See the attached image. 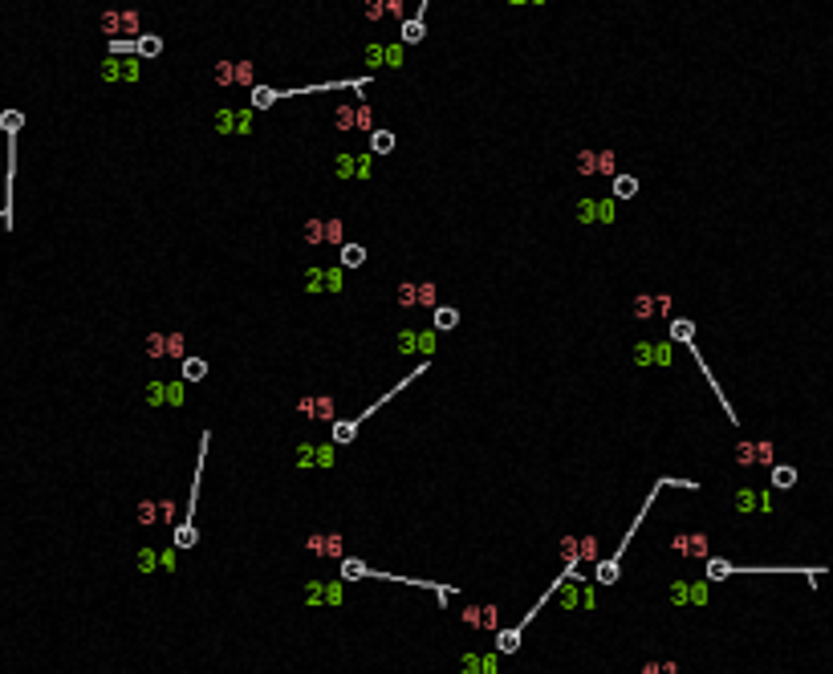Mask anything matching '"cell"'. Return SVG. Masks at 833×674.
<instances>
[{
  "label": "cell",
  "instance_id": "cell-43",
  "mask_svg": "<svg viewBox=\"0 0 833 674\" xmlns=\"http://www.w3.org/2000/svg\"><path fill=\"white\" fill-rule=\"evenodd\" d=\"M326 244H337V248L346 244V224H342L337 215H330V220H326Z\"/></svg>",
  "mask_w": 833,
  "mask_h": 674
},
{
  "label": "cell",
  "instance_id": "cell-58",
  "mask_svg": "<svg viewBox=\"0 0 833 674\" xmlns=\"http://www.w3.org/2000/svg\"><path fill=\"white\" fill-rule=\"evenodd\" d=\"M0 151H4V135H0Z\"/></svg>",
  "mask_w": 833,
  "mask_h": 674
},
{
  "label": "cell",
  "instance_id": "cell-8",
  "mask_svg": "<svg viewBox=\"0 0 833 674\" xmlns=\"http://www.w3.org/2000/svg\"><path fill=\"white\" fill-rule=\"evenodd\" d=\"M736 464L740 467H772V439H740Z\"/></svg>",
  "mask_w": 833,
  "mask_h": 674
},
{
  "label": "cell",
  "instance_id": "cell-52",
  "mask_svg": "<svg viewBox=\"0 0 833 674\" xmlns=\"http://www.w3.org/2000/svg\"><path fill=\"white\" fill-rule=\"evenodd\" d=\"M366 21H386V0H366Z\"/></svg>",
  "mask_w": 833,
  "mask_h": 674
},
{
  "label": "cell",
  "instance_id": "cell-56",
  "mask_svg": "<svg viewBox=\"0 0 833 674\" xmlns=\"http://www.w3.org/2000/svg\"><path fill=\"white\" fill-rule=\"evenodd\" d=\"M159 520H167V524L175 520V500H159Z\"/></svg>",
  "mask_w": 833,
  "mask_h": 674
},
{
  "label": "cell",
  "instance_id": "cell-47",
  "mask_svg": "<svg viewBox=\"0 0 833 674\" xmlns=\"http://www.w3.org/2000/svg\"><path fill=\"white\" fill-rule=\"evenodd\" d=\"M236 86H257V70H252V61H236Z\"/></svg>",
  "mask_w": 833,
  "mask_h": 674
},
{
  "label": "cell",
  "instance_id": "cell-48",
  "mask_svg": "<svg viewBox=\"0 0 833 674\" xmlns=\"http://www.w3.org/2000/svg\"><path fill=\"white\" fill-rule=\"evenodd\" d=\"M215 82L220 86H236V61H220L215 66Z\"/></svg>",
  "mask_w": 833,
  "mask_h": 674
},
{
  "label": "cell",
  "instance_id": "cell-41",
  "mask_svg": "<svg viewBox=\"0 0 833 674\" xmlns=\"http://www.w3.org/2000/svg\"><path fill=\"white\" fill-rule=\"evenodd\" d=\"M21 126H24V114H21V110H0V135H8V139H13Z\"/></svg>",
  "mask_w": 833,
  "mask_h": 674
},
{
  "label": "cell",
  "instance_id": "cell-46",
  "mask_svg": "<svg viewBox=\"0 0 833 674\" xmlns=\"http://www.w3.org/2000/svg\"><path fill=\"white\" fill-rule=\"evenodd\" d=\"M395 301H399V309H415V280H403L395 289Z\"/></svg>",
  "mask_w": 833,
  "mask_h": 674
},
{
  "label": "cell",
  "instance_id": "cell-49",
  "mask_svg": "<svg viewBox=\"0 0 833 674\" xmlns=\"http://www.w3.org/2000/svg\"><path fill=\"white\" fill-rule=\"evenodd\" d=\"M110 57H135V41H126V37H114L110 45H106Z\"/></svg>",
  "mask_w": 833,
  "mask_h": 674
},
{
  "label": "cell",
  "instance_id": "cell-29",
  "mask_svg": "<svg viewBox=\"0 0 833 674\" xmlns=\"http://www.w3.org/2000/svg\"><path fill=\"white\" fill-rule=\"evenodd\" d=\"M464 674H496V654H464Z\"/></svg>",
  "mask_w": 833,
  "mask_h": 674
},
{
  "label": "cell",
  "instance_id": "cell-32",
  "mask_svg": "<svg viewBox=\"0 0 833 674\" xmlns=\"http://www.w3.org/2000/svg\"><path fill=\"white\" fill-rule=\"evenodd\" d=\"M139 29H143V17L139 13H119V37H126V41H139Z\"/></svg>",
  "mask_w": 833,
  "mask_h": 674
},
{
  "label": "cell",
  "instance_id": "cell-21",
  "mask_svg": "<svg viewBox=\"0 0 833 674\" xmlns=\"http://www.w3.org/2000/svg\"><path fill=\"white\" fill-rule=\"evenodd\" d=\"M439 305H443L439 301V284L435 280H415V309H431L435 313Z\"/></svg>",
  "mask_w": 833,
  "mask_h": 674
},
{
  "label": "cell",
  "instance_id": "cell-13",
  "mask_svg": "<svg viewBox=\"0 0 833 674\" xmlns=\"http://www.w3.org/2000/svg\"><path fill=\"white\" fill-rule=\"evenodd\" d=\"M346 289V273L333 264V268H309L305 273V293H342Z\"/></svg>",
  "mask_w": 833,
  "mask_h": 674
},
{
  "label": "cell",
  "instance_id": "cell-37",
  "mask_svg": "<svg viewBox=\"0 0 833 674\" xmlns=\"http://www.w3.org/2000/svg\"><path fill=\"white\" fill-rule=\"evenodd\" d=\"M395 151V130H379L374 126V135H370V155H390Z\"/></svg>",
  "mask_w": 833,
  "mask_h": 674
},
{
  "label": "cell",
  "instance_id": "cell-14",
  "mask_svg": "<svg viewBox=\"0 0 833 674\" xmlns=\"http://www.w3.org/2000/svg\"><path fill=\"white\" fill-rule=\"evenodd\" d=\"M305 549L317 553V557H326V560H342L346 557V536L342 533H313L309 540H305Z\"/></svg>",
  "mask_w": 833,
  "mask_h": 674
},
{
  "label": "cell",
  "instance_id": "cell-18",
  "mask_svg": "<svg viewBox=\"0 0 833 674\" xmlns=\"http://www.w3.org/2000/svg\"><path fill=\"white\" fill-rule=\"evenodd\" d=\"M675 605H708V581H675L671 585Z\"/></svg>",
  "mask_w": 833,
  "mask_h": 674
},
{
  "label": "cell",
  "instance_id": "cell-4",
  "mask_svg": "<svg viewBox=\"0 0 833 674\" xmlns=\"http://www.w3.org/2000/svg\"><path fill=\"white\" fill-rule=\"evenodd\" d=\"M406 66V45H382V41H374V45H366V70H403Z\"/></svg>",
  "mask_w": 833,
  "mask_h": 674
},
{
  "label": "cell",
  "instance_id": "cell-30",
  "mask_svg": "<svg viewBox=\"0 0 833 674\" xmlns=\"http://www.w3.org/2000/svg\"><path fill=\"white\" fill-rule=\"evenodd\" d=\"M618 577H622V565L614 557H606V560H597V565H594V581L597 585H614Z\"/></svg>",
  "mask_w": 833,
  "mask_h": 674
},
{
  "label": "cell",
  "instance_id": "cell-24",
  "mask_svg": "<svg viewBox=\"0 0 833 674\" xmlns=\"http://www.w3.org/2000/svg\"><path fill=\"white\" fill-rule=\"evenodd\" d=\"M423 37H427V24H423V17H406L403 29H399V45L411 49V45H419Z\"/></svg>",
  "mask_w": 833,
  "mask_h": 674
},
{
  "label": "cell",
  "instance_id": "cell-1",
  "mask_svg": "<svg viewBox=\"0 0 833 674\" xmlns=\"http://www.w3.org/2000/svg\"><path fill=\"white\" fill-rule=\"evenodd\" d=\"M427 370H431V362H419V366H415V374H403V382H399V386H390V390H386V395H382L379 402H374V406H366V411H362L358 419H333V427H330V443H354V435H358V427H362V422L370 419V415H379V406H386V402L399 395L403 386H411V382H415L419 374H427Z\"/></svg>",
  "mask_w": 833,
  "mask_h": 674
},
{
  "label": "cell",
  "instance_id": "cell-9",
  "mask_svg": "<svg viewBox=\"0 0 833 674\" xmlns=\"http://www.w3.org/2000/svg\"><path fill=\"white\" fill-rule=\"evenodd\" d=\"M333 175L337 179H374V155H337Z\"/></svg>",
  "mask_w": 833,
  "mask_h": 674
},
{
  "label": "cell",
  "instance_id": "cell-16",
  "mask_svg": "<svg viewBox=\"0 0 833 674\" xmlns=\"http://www.w3.org/2000/svg\"><path fill=\"white\" fill-rule=\"evenodd\" d=\"M215 130L220 135H252V110H220Z\"/></svg>",
  "mask_w": 833,
  "mask_h": 674
},
{
  "label": "cell",
  "instance_id": "cell-19",
  "mask_svg": "<svg viewBox=\"0 0 833 674\" xmlns=\"http://www.w3.org/2000/svg\"><path fill=\"white\" fill-rule=\"evenodd\" d=\"M736 512L740 516H748V512H772V491L740 488L736 491Z\"/></svg>",
  "mask_w": 833,
  "mask_h": 674
},
{
  "label": "cell",
  "instance_id": "cell-20",
  "mask_svg": "<svg viewBox=\"0 0 833 674\" xmlns=\"http://www.w3.org/2000/svg\"><path fill=\"white\" fill-rule=\"evenodd\" d=\"M179 370H183V374H179V382H183V386H195V382H204V378H208V358L188 353V358L179 362Z\"/></svg>",
  "mask_w": 833,
  "mask_h": 674
},
{
  "label": "cell",
  "instance_id": "cell-34",
  "mask_svg": "<svg viewBox=\"0 0 833 674\" xmlns=\"http://www.w3.org/2000/svg\"><path fill=\"white\" fill-rule=\"evenodd\" d=\"M577 175L597 179V146H581V151H577Z\"/></svg>",
  "mask_w": 833,
  "mask_h": 674
},
{
  "label": "cell",
  "instance_id": "cell-42",
  "mask_svg": "<svg viewBox=\"0 0 833 674\" xmlns=\"http://www.w3.org/2000/svg\"><path fill=\"white\" fill-rule=\"evenodd\" d=\"M167 358H175V362L188 358V337L183 333H167Z\"/></svg>",
  "mask_w": 833,
  "mask_h": 674
},
{
  "label": "cell",
  "instance_id": "cell-11",
  "mask_svg": "<svg viewBox=\"0 0 833 674\" xmlns=\"http://www.w3.org/2000/svg\"><path fill=\"white\" fill-rule=\"evenodd\" d=\"M671 549L683 560H708L712 549H708V533H675L671 536Z\"/></svg>",
  "mask_w": 833,
  "mask_h": 674
},
{
  "label": "cell",
  "instance_id": "cell-15",
  "mask_svg": "<svg viewBox=\"0 0 833 674\" xmlns=\"http://www.w3.org/2000/svg\"><path fill=\"white\" fill-rule=\"evenodd\" d=\"M346 589L337 581H305V605H342Z\"/></svg>",
  "mask_w": 833,
  "mask_h": 674
},
{
  "label": "cell",
  "instance_id": "cell-55",
  "mask_svg": "<svg viewBox=\"0 0 833 674\" xmlns=\"http://www.w3.org/2000/svg\"><path fill=\"white\" fill-rule=\"evenodd\" d=\"M659 317L675 321V301H671V293H659Z\"/></svg>",
  "mask_w": 833,
  "mask_h": 674
},
{
  "label": "cell",
  "instance_id": "cell-23",
  "mask_svg": "<svg viewBox=\"0 0 833 674\" xmlns=\"http://www.w3.org/2000/svg\"><path fill=\"white\" fill-rule=\"evenodd\" d=\"M634 195H639V179L626 175V171H618V175L610 179V199L618 204V199H634Z\"/></svg>",
  "mask_w": 833,
  "mask_h": 674
},
{
  "label": "cell",
  "instance_id": "cell-17",
  "mask_svg": "<svg viewBox=\"0 0 833 674\" xmlns=\"http://www.w3.org/2000/svg\"><path fill=\"white\" fill-rule=\"evenodd\" d=\"M459 618H464V622H468V626H476V629H488V634H496V622H500V609H496V605H492V602H488V605H464V613H459Z\"/></svg>",
  "mask_w": 833,
  "mask_h": 674
},
{
  "label": "cell",
  "instance_id": "cell-40",
  "mask_svg": "<svg viewBox=\"0 0 833 674\" xmlns=\"http://www.w3.org/2000/svg\"><path fill=\"white\" fill-rule=\"evenodd\" d=\"M135 53H139V57H159V53H163V37H151V33H143V37L135 41Z\"/></svg>",
  "mask_w": 833,
  "mask_h": 674
},
{
  "label": "cell",
  "instance_id": "cell-5",
  "mask_svg": "<svg viewBox=\"0 0 833 674\" xmlns=\"http://www.w3.org/2000/svg\"><path fill=\"white\" fill-rule=\"evenodd\" d=\"M630 362L643 366V370H650V366H671V362H675V349H671V342H634Z\"/></svg>",
  "mask_w": 833,
  "mask_h": 674
},
{
  "label": "cell",
  "instance_id": "cell-7",
  "mask_svg": "<svg viewBox=\"0 0 833 674\" xmlns=\"http://www.w3.org/2000/svg\"><path fill=\"white\" fill-rule=\"evenodd\" d=\"M297 415L301 419H309V422H330L333 427V415H337V398L333 395H305V398H297Z\"/></svg>",
  "mask_w": 833,
  "mask_h": 674
},
{
  "label": "cell",
  "instance_id": "cell-50",
  "mask_svg": "<svg viewBox=\"0 0 833 674\" xmlns=\"http://www.w3.org/2000/svg\"><path fill=\"white\" fill-rule=\"evenodd\" d=\"M358 130H366V135H374V110L366 106V102H358Z\"/></svg>",
  "mask_w": 833,
  "mask_h": 674
},
{
  "label": "cell",
  "instance_id": "cell-3",
  "mask_svg": "<svg viewBox=\"0 0 833 674\" xmlns=\"http://www.w3.org/2000/svg\"><path fill=\"white\" fill-rule=\"evenodd\" d=\"M333 464H337V455H333V443H301V447L293 451V467H301V471H309V467L330 471Z\"/></svg>",
  "mask_w": 833,
  "mask_h": 674
},
{
  "label": "cell",
  "instance_id": "cell-27",
  "mask_svg": "<svg viewBox=\"0 0 833 674\" xmlns=\"http://www.w3.org/2000/svg\"><path fill=\"white\" fill-rule=\"evenodd\" d=\"M630 313H634L639 321H655V317H659V293H639Z\"/></svg>",
  "mask_w": 833,
  "mask_h": 674
},
{
  "label": "cell",
  "instance_id": "cell-35",
  "mask_svg": "<svg viewBox=\"0 0 833 674\" xmlns=\"http://www.w3.org/2000/svg\"><path fill=\"white\" fill-rule=\"evenodd\" d=\"M768 471H772V488H793L797 484V467L793 464H772Z\"/></svg>",
  "mask_w": 833,
  "mask_h": 674
},
{
  "label": "cell",
  "instance_id": "cell-39",
  "mask_svg": "<svg viewBox=\"0 0 833 674\" xmlns=\"http://www.w3.org/2000/svg\"><path fill=\"white\" fill-rule=\"evenodd\" d=\"M135 565H139V573H155V569H159V549H155V544H143V549L135 553Z\"/></svg>",
  "mask_w": 833,
  "mask_h": 674
},
{
  "label": "cell",
  "instance_id": "cell-2",
  "mask_svg": "<svg viewBox=\"0 0 833 674\" xmlns=\"http://www.w3.org/2000/svg\"><path fill=\"white\" fill-rule=\"evenodd\" d=\"M395 349H399L403 358H411V353L431 358V353L439 349V333H435V329H399V333H395Z\"/></svg>",
  "mask_w": 833,
  "mask_h": 674
},
{
  "label": "cell",
  "instance_id": "cell-10",
  "mask_svg": "<svg viewBox=\"0 0 833 674\" xmlns=\"http://www.w3.org/2000/svg\"><path fill=\"white\" fill-rule=\"evenodd\" d=\"M98 77H102V82H139V77H143V66H139L135 57H106V61L98 66Z\"/></svg>",
  "mask_w": 833,
  "mask_h": 674
},
{
  "label": "cell",
  "instance_id": "cell-33",
  "mask_svg": "<svg viewBox=\"0 0 833 674\" xmlns=\"http://www.w3.org/2000/svg\"><path fill=\"white\" fill-rule=\"evenodd\" d=\"M301 240L313 244V248H321V244H326V220H317V215L305 220V224H301Z\"/></svg>",
  "mask_w": 833,
  "mask_h": 674
},
{
  "label": "cell",
  "instance_id": "cell-22",
  "mask_svg": "<svg viewBox=\"0 0 833 674\" xmlns=\"http://www.w3.org/2000/svg\"><path fill=\"white\" fill-rule=\"evenodd\" d=\"M366 264V244H342L337 248V268L350 273V268H362Z\"/></svg>",
  "mask_w": 833,
  "mask_h": 674
},
{
  "label": "cell",
  "instance_id": "cell-54",
  "mask_svg": "<svg viewBox=\"0 0 833 674\" xmlns=\"http://www.w3.org/2000/svg\"><path fill=\"white\" fill-rule=\"evenodd\" d=\"M643 674H679V666L675 662H646Z\"/></svg>",
  "mask_w": 833,
  "mask_h": 674
},
{
  "label": "cell",
  "instance_id": "cell-31",
  "mask_svg": "<svg viewBox=\"0 0 833 674\" xmlns=\"http://www.w3.org/2000/svg\"><path fill=\"white\" fill-rule=\"evenodd\" d=\"M521 626H512V629H496V654H517L521 650Z\"/></svg>",
  "mask_w": 833,
  "mask_h": 674
},
{
  "label": "cell",
  "instance_id": "cell-26",
  "mask_svg": "<svg viewBox=\"0 0 833 674\" xmlns=\"http://www.w3.org/2000/svg\"><path fill=\"white\" fill-rule=\"evenodd\" d=\"M333 114V130H342V135H350V130H358V106H333L330 110Z\"/></svg>",
  "mask_w": 833,
  "mask_h": 674
},
{
  "label": "cell",
  "instance_id": "cell-44",
  "mask_svg": "<svg viewBox=\"0 0 833 674\" xmlns=\"http://www.w3.org/2000/svg\"><path fill=\"white\" fill-rule=\"evenodd\" d=\"M146 358H155V362L167 358V333H151L146 337Z\"/></svg>",
  "mask_w": 833,
  "mask_h": 674
},
{
  "label": "cell",
  "instance_id": "cell-28",
  "mask_svg": "<svg viewBox=\"0 0 833 674\" xmlns=\"http://www.w3.org/2000/svg\"><path fill=\"white\" fill-rule=\"evenodd\" d=\"M666 325H671V342H679V346H695V321L675 317V321H666Z\"/></svg>",
  "mask_w": 833,
  "mask_h": 674
},
{
  "label": "cell",
  "instance_id": "cell-25",
  "mask_svg": "<svg viewBox=\"0 0 833 674\" xmlns=\"http://www.w3.org/2000/svg\"><path fill=\"white\" fill-rule=\"evenodd\" d=\"M459 325V309L455 305H439L435 313H431V329L435 333H448V329H455Z\"/></svg>",
  "mask_w": 833,
  "mask_h": 674
},
{
  "label": "cell",
  "instance_id": "cell-53",
  "mask_svg": "<svg viewBox=\"0 0 833 674\" xmlns=\"http://www.w3.org/2000/svg\"><path fill=\"white\" fill-rule=\"evenodd\" d=\"M102 33H106L110 41L119 37V13H114V8H110V13H102Z\"/></svg>",
  "mask_w": 833,
  "mask_h": 674
},
{
  "label": "cell",
  "instance_id": "cell-51",
  "mask_svg": "<svg viewBox=\"0 0 833 674\" xmlns=\"http://www.w3.org/2000/svg\"><path fill=\"white\" fill-rule=\"evenodd\" d=\"M561 560L565 565H581L577 560V536H561Z\"/></svg>",
  "mask_w": 833,
  "mask_h": 674
},
{
  "label": "cell",
  "instance_id": "cell-38",
  "mask_svg": "<svg viewBox=\"0 0 833 674\" xmlns=\"http://www.w3.org/2000/svg\"><path fill=\"white\" fill-rule=\"evenodd\" d=\"M135 520L151 528V524H159V500H139V508H135Z\"/></svg>",
  "mask_w": 833,
  "mask_h": 674
},
{
  "label": "cell",
  "instance_id": "cell-57",
  "mask_svg": "<svg viewBox=\"0 0 833 674\" xmlns=\"http://www.w3.org/2000/svg\"><path fill=\"white\" fill-rule=\"evenodd\" d=\"M159 569H163V573H175V549L159 553Z\"/></svg>",
  "mask_w": 833,
  "mask_h": 674
},
{
  "label": "cell",
  "instance_id": "cell-6",
  "mask_svg": "<svg viewBox=\"0 0 833 674\" xmlns=\"http://www.w3.org/2000/svg\"><path fill=\"white\" fill-rule=\"evenodd\" d=\"M143 398L151 406H183L188 386H183V382H163V378H155V382H146Z\"/></svg>",
  "mask_w": 833,
  "mask_h": 674
},
{
  "label": "cell",
  "instance_id": "cell-12",
  "mask_svg": "<svg viewBox=\"0 0 833 674\" xmlns=\"http://www.w3.org/2000/svg\"><path fill=\"white\" fill-rule=\"evenodd\" d=\"M618 211H614V199H577V224H614Z\"/></svg>",
  "mask_w": 833,
  "mask_h": 674
},
{
  "label": "cell",
  "instance_id": "cell-45",
  "mask_svg": "<svg viewBox=\"0 0 833 674\" xmlns=\"http://www.w3.org/2000/svg\"><path fill=\"white\" fill-rule=\"evenodd\" d=\"M577 560H594L597 565V536H577Z\"/></svg>",
  "mask_w": 833,
  "mask_h": 674
},
{
  "label": "cell",
  "instance_id": "cell-36",
  "mask_svg": "<svg viewBox=\"0 0 833 674\" xmlns=\"http://www.w3.org/2000/svg\"><path fill=\"white\" fill-rule=\"evenodd\" d=\"M597 175H602V179H614V175H618V155H614L610 146L597 151Z\"/></svg>",
  "mask_w": 833,
  "mask_h": 674
}]
</instances>
